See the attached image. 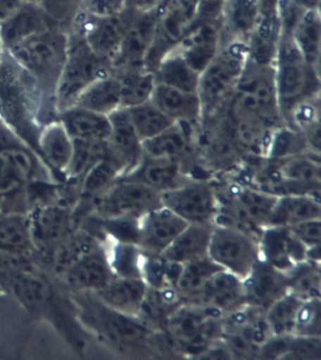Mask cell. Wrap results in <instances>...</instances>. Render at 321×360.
<instances>
[{"mask_svg":"<svg viewBox=\"0 0 321 360\" xmlns=\"http://www.w3.org/2000/svg\"><path fill=\"white\" fill-rule=\"evenodd\" d=\"M42 100L37 84L8 52L0 55V122L39 156ZM41 159V158H40Z\"/></svg>","mask_w":321,"mask_h":360,"instance_id":"cell-1","label":"cell"},{"mask_svg":"<svg viewBox=\"0 0 321 360\" xmlns=\"http://www.w3.org/2000/svg\"><path fill=\"white\" fill-rule=\"evenodd\" d=\"M68 33L53 27L18 44L9 52L35 80L42 100L41 122L58 120L57 93L65 63Z\"/></svg>","mask_w":321,"mask_h":360,"instance_id":"cell-2","label":"cell"},{"mask_svg":"<svg viewBox=\"0 0 321 360\" xmlns=\"http://www.w3.org/2000/svg\"><path fill=\"white\" fill-rule=\"evenodd\" d=\"M223 317L199 304H181L166 318L161 331L175 353L198 359L222 340Z\"/></svg>","mask_w":321,"mask_h":360,"instance_id":"cell-3","label":"cell"},{"mask_svg":"<svg viewBox=\"0 0 321 360\" xmlns=\"http://www.w3.org/2000/svg\"><path fill=\"white\" fill-rule=\"evenodd\" d=\"M220 203L216 223H226L259 237L269 226L277 197L232 179H212Z\"/></svg>","mask_w":321,"mask_h":360,"instance_id":"cell-4","label":"cell"},{"mask_svg":"<svg viewBox=\"0 0 321 360\" xmlns=\"http://www.w3.org/2000/svg\"><path fill=\"white\" fill-rule=\"evenodd\" d=\"M200 166L211 179L236 172L246 158L225 108L203 116L196 129Z\"/></svg>","mask_w":321,"mask_h":360,"instance_id":"cell-5","label":"cell"},{"mask_svg":"<svg viewBox=\"0 0 321 360\" xmlns=\"http://www.w3.org/2000/svg\"><path fill=\"white\" fill-rule=\"evenodd\" d=\"M83 316L103 339L120 350L147 354L158 350L161 345V331L139 318L108 308L94 295L85 302Z\"/></svg>","mask_w":321,"mask_h":360,"instance_id":"cell-6","label":"cell"},{"mask_svg":"<svg viewBox=\"0 0 321 360\" xmlns=\"http://www.w3.org/2000/svg\"><path fill=\"white\" fill-rule=\"evenodd\" d=\"M282 119L304 100L320 96V71L307 63L289 36L281 35L275 60Z\"/></svg>","mask_w":321,"mask_h":360,"instance_id":"cell-7","label":"cell"},{"mask_svg":"<svg viewBox=\"0 0 321 360\" xmlns=\"http://www.w3.org/2000/svg\"><path fill=\"white\" fill-rule=\"evenodd\" d=\"M67 33L66 60L57 93L58 112L74 105L77 97L92 83L113 72L111 61L94 52L80 33L74 30Z\"/></svg>","mask_w":321,"mask_h":360,"instance_id":"cell-8","label":"cell"},{"mask_svg":"<svg viewBox=\"0 0 321 360\" xmlns=\"http://www.w3.org/2000/svg\"><path fill=\"white\" fill-rule=\"evenodd\" d=\"M246 60L245 44H220L213 60L200 74L198 96L202 103L203 116L225 107L236 91Z\"/></svg>","mask_w":321,"mask_h":360,"instance_id":"cell-9","label":"cell"},{"mask_svg":"<svg viewBox=\"0 0 321 360\" xmlns=\"http://www.w3.org/2000/svg\"><path fill=\"white\" fill-rule=\"evenodd\" d=\"M208 256L226 271L246 277L261 259L258 237L226 223H215Z\"/></svg>","mask_w":321,"mask_h":360,"instance_id":"cell-10","label":"cell"},{"mask_svg":"<svg viewBox=\"0 0 321 360\" xmlns=\"http://www.w3.org/2000/svg\"><path fill=\"white\" fill-rule=\"evenodd\" d=\"M233 96L255 110L275 129L284 124L273 64L256 63L247 57Z\"/></svg>","mask_w":321,"mask_h":360,"instance_id":"cell-11","label":"cell"},{"mask_svg":"<svg viewBox=\"0 0 321 360\" xmlns=\"http://www.w3.org/2000/svg\"><path fill=\"white\" fill-rule=\"evenodd\" d=\"M100 219H141L163 205L161 195L153 189L132 182L118 181L102 196L94 200Z\"/></svg>","mask_w":321,"mask_h":360,"instance_id":"cell-12","label":"cell"},{"mask_svg":"<svg viewBox=\"0 0 321 360\" xmlns=\"http://www.w3.org/2000/svg\"><path fill=\"white\" fill-rule=\"evenodd\" d=\"M160 195L163 206L188 224H215L219 217V199L212 180L194 179Z\"/></svg>","mask_w":321,"mask_h":360,"instance_id":"cell-13","label":"cell"},{"mask_svg":"<svg viewBox=\"0 0 321 360\" xmlns=\"http://www.w3.org/2000/svg\"><path fill=\"white\" fill-rule=\"evenodd\" d=\"M272 336L264 312L244 306L223 317L222 342L232 359H256L261 346Z\"/></svg>","mask_w":321,"mask_h":360,"instance_id":"cell-14","label":"cell"},{"mask_svg":"<svg viewBox=\"0 0 321 360\" xmlns=\"http://www.w3.org/2000/svg\"><path fill=\"white\" fill-rule=\"evenodd\" d=\"M197 127L174 124L155 138L142 142L145 155L172 159L182 165L194 179L212 180L200 166L196 145Z\"/></svg>","mask_w":321,"mask_h":360,"instance_id":"cell-15","label":"cell"},{"mask_svg":"<svg viewBox=\"0 0 321 360\" xmlns=\"http://www.w3.org/2000/svg\"><path fill=\"white\" fill-rule=\"evenodd\" d=\"M132 15L133 11L127 9L106 18L80 12L70 30L80 33L94 52L111 63L121 46Z\"/></svg>","mask_w":321,"mask_h":360,"instance_id":"cell-16","label":"cell"},{"mask_svg":"<svg viewBox=\"0 0 321 360\" xmlns=\"http://www.w3.org/2000/svg\"><path fill=\"white\" fill-rule=\"evenodd\" d=\"M158 18V10L147 13L133 11L121 46L111 61L113 71L145 68V60L155 36Z\"/></svg>","mask_w":321,"mask_h":360,"instance_id":"cell-17","label":"cell"},{"mask_svg":"<svg viewBox=\"0 0 321 360\" xmlns=\"http://www.w3.org/2000/svg\"><path fill=\"white\" fill-rule=\"evenodd\" d=\"M110 118L111 130L107 141V160L117 167L122 176L135 169L144 158L142 141L130 121L127 108L114 111Z\"/></svg>","mask_w":321,"mask_h":360,"instance_id":"cell-18","label":"cell"},{"mask_svg":"<svg viewBox=\"0 0 321 360\" xmlns=\"http://www.w3.org/2000/svg\"><path fill=\"white\" fill-rule=\"evenodd\" d=\"M188 225L174 212L161 206L139 219L137 245L148 255H161Z\"/></svg>","mask_w":321,"mask_h":360,"instance_id":"cell-19","label":"cell"},{"mask_svg":"<svg viewBox=\"0 0 321 360\" xmlns=\"http://www.w3.org/2000/svg\"><path fill=\"white\" fill-rule=\"evenodd\" d=\"M120 179L141 184L163 194L185 185L194 178L177 161L144 155L135 169Z\"/></svg>","mask_w":321,"mask_h":360,"instance_id":"cell-20","label":"cell"},{"mask_svg":"<svg viewBox=\"0 0 321 360\" xmlns=\"http://www.w3.org/2000/svg\"><path fill=\"white\" fill-rule=\"evenodd\" d=\"M261 259L286 273L307 259V248L289 228L268 226L258 237Z\"/></svg>","mask_w":321,"mask_h":360,"instance_id":"cell-21","label":"cell"},{"mask_svg":"<svg viewBox=\"0 0 321 360\" xmlns=\"http://www.w3.org/2000/svg\"><path fill=\"white\" fill-rule=\"evenodd\" d=\"M242 283L246 305L263 312L289 292L286 274L263 259L253 266Z\"/></svg>","mask_w":321,"mask_h":360,"instance_id":"cell-22","label":"cell"},{"mask_svg":"<svg viewBox=\"0 0 321 360\" xmlns=\"http://www.w3.org/2000/svg\"><path fill=\"white\" fill-rule=\"evenodd\" d=\"M58 27L44 13L40 4H22L15 12L0 22V44L4 52L50 27Z\"/></svg>","mask_w":321,"mask_h":360,"instance_id":"cell-23","label":"cell"},{"mask_svg":"<svg viewBox=\"0 0 321 360\" xmlns=\"http://www.w3.org/2000/svg\"><path fill=\"white\" fill-rule=\"evenodd\" d=\"M260 13V0H225L220 16V44L247 46Z\"/></svg>","mask_w":321,"mask_h":360,"instance_id":"cell-24","label":"cell"},{"mask_svg":"<svg viewBox=\"0 0 321 360\" xmlns=\"http://www.w3.org/2000/svg\"><path fill=\"white\" fill-rule=\"evenodd\" d=\"M220 46V19L198 22L175 47L187 63L202 72L219 51Z\"/></svg>","mask_w":321,"mask_h":360,"instance_id":"cell-25","label":"cell"},{"mask_svg":"<svg viewBox=\"0 0 321 360\" xmlns=\"http://www.w3.org/2000/svg\"><path fill=\"white\" fill-rule=\"evenodd\" d=\"M197 304L223 316L244 308L246 302L242 278L226 270H220L206 281Z\"/></svg>","mask_w":321,"mask_h":360,"instance_id":"cell-26","label":"cell"},{"mask_svg":"<svg viewBox=\"0 0 321 360\" xmlns=\"http://www.w3.org/2000/svg\"><path fill=\"white\" fill-rule=\"evenodd\" d=\"M148 289L149 287L141 278L114 277L104 287L91 292L108 308L139 318Z\"/></svg>","mask_w":321,"mask_h":360,"instance_id":"cell-27","label":"cell"},{"mask_svg":"<svg viewBox=\"0 0 321 360\" xmlns=\"http://www.w3.org/2000/svg\"><path fill=\"white\" fill-rule=\"evenodd\" d=\"M151 101L174 124L196 127L202 121L203 107L198 93L156 84Z\"/></svg>","mask_w":321,"mask_h":360,"instance_id":"cell-28","label":"cell"},{"mask_svg":"<svg viewBox=\"0 0 321 360\" xmlns=\"http://www.w3.org/2000/svg\"><path fill=\"white\" fill-rule=\"evenodd\" d=\"M38 146L41 160L49 172L54 177L61 175V178L65 179L74 144L60 120L44 125L39 135Z\"/></svg>","mask_w":321,"mask_h":360,"instance_id":"cell-29","label":"cell"},{"mask_svg":"<svg viewBox=\"0 0 321 360\" xmlns=\"http://www.w3.org/2000/svg\"><path fill=\"white\" fill-rule=\"evenodd\" d=\"M67 280L78 288L94 292L110 283L115 275L105 248L96 247L66 267Z\"/></svg>","mask_w":321,"mask_h":360,"instance_id":"cell-30","label":"cell"},{"mask_svg":"<svg viewBox=\"0 0 321 360\" xmlns=\"http://www.w3.org/2000/svg\"><path fill=\"white\" fill-rule=\"evenodd\" d=\"M58 120L72 139L102 142L110 138L111 125L107 115L72 105L58 114Z\"/></svg>","mask_w":321,"mask_h":360,"instance_id":"cell-31","label":"cell"},{"mask_svg":"<svg viewBox=\"0 0 321 360\" xmlns=\"http://www.w3.org/2000/svg\"><path fill=\"white\" fill-rule=\"evenodd\" d=\"M317 219H321L320 198L309 195H284L276 200L270 214L269 226L289 228Z\"/></svg>","mask_w":321,"mask_h":360,"instance_id":"cell-32","label":"cell"},{"mask_svg":"<svg viewBox=\"0 0 321 360\" xmlns=\"http://www.w3.org/2000/svg\"><path fill=\"white\" fill-rule=\"evenodd\" d=\"M214 224H189L161 256L182 265L208 256Z\"/></svg>","mask_w":321,"mask_h":360,"instance_id":"cell-33","label":"cell"},{"mask_svg":"<svg viewBox=\"0 0 321 360\" xmlns=\"http://www.w3.org/2000/svg\"><path fill=\"white\" fill-rule=\"evenodd\" d=\"M222 269L208 256L181 265L172 287L181 303L197 304L206 281Z\"/></svg>","mask_w":321,"mask_h":360,"instance_id":"cell-34","label":"cell"},{"mask_svg":"<svg viewBox=\"0 0 321 360\" xmlns=\"http://www.w3.org/2000/svg\"><path fill=\"white\" fill-rule=\"evenodd\" d=\"M75 105L107 116L120 110L122 97L118 77L111 72L94 81L80 94Z\"/></svg>","mask_w":321,"mask_h":360,"instance_id":"cell-35","label":"cell"},{"mask_svg":"<svg viewBox=\"0 0 321 360\" xmlns=\"http://www.w3.org/2000/svg\"><path fill=\"white\" fill-rule=\"evenodd\" d=\"M153 74L156 84L198 93L200 72L195 71L175 49L161 58Z\"/></svg>","mask_w":321,"mask_h":360,"instance_id":"cell-36","label":"cell"},{"mask_svg":"<svg viewBox=\"0 0 321 360\" xmlns=\"http://www.w3.org/2000/svg\"><path fill=\"white\" fill-rule=\"evenodd\" d=\"M121 86L122 108H130L150 101L156 86L153 74L145 68L113 71Z\"/></svg>","mask_w":321,"mask_h":360,"instance_id":"cell-37","label":"cell"},{"mask_svg":"<svg viewBox=\"0 0 321 360\" xmlns=\"http://www.w3.org/2000/svg\"><path fill=\"white\" fill-rule=\"evenodd\" d=\"M291 38L307 63L320 71V11H308L304 13Z\"/></svg>","mask_w":321,"mask_h":360,"instance_id":"cell-38","label":"cell"},{"mask_svg":"<svg viewBox=\"0 0 321 360\" xmlns=\"http://www.w3.org/2000/svg\"><path fill=\"white\" fill-rule=\"evenodd\" d=\"M287 291L301 300L321 298V264L306 259L284 273Z\"/></svg>","mask_w":321,"mask_h":360,"instance_id":"cell-39","label":"cell"},{"mask_svg":"<svg viewBox=\"0 0 321 360\" xmlns=\"http://www.w3.org/2000/svg\"><path fill=\"white\" fill-rule=\"evenodd\" d=\"M110 239L105 251L115 277L141 278L144 253L141 248L131 243Z\"/></svg>","mask_w":321,"mask_h":360,"instance_id":"cell-40","label":"cell"},{"mask_svg":"<svg viewBox=\"0 0 321 360\" xmlns=\"http://www.w3.org/2000/svg\"><path fill=\"white\" fill-rule=\"evenodd\" d=\"M303 300L287 292L264 311V319L272 336L293 335L298 309Z\"/></svg>","mask_w":321,"mask_h":360,"instance_id":"cell-41","label":"cell"},{"mask_svg":"<svg viewBox=\"0 0 321 360\" xmlns=\"http://www.w3.org/2000/svg\"><path fill=\"white\" fill-rule=\"evenodd\" d=\"M127 110L130 121L142 142L155 138L174 124L151 100Z\"/></svg>","mask_w":321,"mask_h":360,"instance_id":"cell-42","label":"cell"},{"mask_svg":"<svg viewBox=\"0 0 321 360\" xmlns=\"http://www.w3.org/2000/svg\"><path fill=\"white\" fill-rule=\"evenodd\" d=\"M303 153L315 155L310 150L306 139L298 130L283 124L273 130L265 158L282 159Z\"/></svg>","mask_w":321,"mask_h":360,"instance_id":"cell-43","label":"cell"},{"mask_svg":"<svg viewBox=\"0 0 321 360\" xmlns=\"http://www.w3.org/2000/svg\"><path fill=\"white\" fill-rule=\"evenodd\" d=\"M121 178V172L107 159H103L94 165L80 179L82 193L96 200Z\"/></svg>","mask_w":321,"mask_h":360,"instance_id":"cell-44","label":"cell"},{"mask_svg":"<svg viewBox=\"0 0 321 360\" xmlns=\"http://www.w3.org/2000/svg\"><path fill=\"white\" fill-rule=\"evenodd\" d=\"M30 241H32L30 224L23 217L11 216L0 219V250H24Z\"/></svg>","mask_w":321,"mask_h":360,"instance_id":"cell-45","label":"cell"},{"mask_svg":"<svg viewBox=\"0 0 321 360\" xmlns=\"http://www.w3.org/2000/svg\"><path fill=\"white\" fill-rule=\"evenodd\" d=\"M66 226V213L63 209L46 208V210L41 211L33 222L30 223L32 239L53 242L63 236Z\"/></svg>","mask_w":321,"mask_h":360,"instance_id":"cell-46","label":"cell"},{"mask_svg":"<svg viewBox=\"0 0 321 360\" xmlns=\"http://www.w3.org/2000/svg\"><path fill=\"white\" fill-rule=\"evenodd\" d=\"M293 335L321 337V298L303 301L298 309Z\"/></svg>","mask_w":321,"mask_h":360,"instance_id":"cell-47","label":"cell"},{"mask_svg":"<svg viewBox=\"0 0 321 360\" xmlns=\"http://www.w3.org/2000/svg\"><path fill=\"white\" fill-rule=\"evenodd\" d=\"M83 0H42L41 7L61 29L68 32L80 12Z\"/></svg>","mask_w":321,"mask_h":360,"instance_id":"cell-48","label":"cell"},{"mask_svg":"<svg viewBox=\"0 0 321 360\" xmlns=\"http://www.w3.org/2000/svg\"><path fill=\"white\" fill-rule=\"evenodd\" d=\"M283 359H321V337L290 335Z\"/></svg>","mask_w":321,"mask_h":360,"instance_id":"cell-49","label":"cell"},{"mask_svg":"<svg viewBox=\"0 0 321 360\" xmlns=\"http://www.w3.org/2000/svg\"><path fill=\"white\" fill-rule=\"evenodd\" d=\"M289 229L296 238L307 248V255L308 253L320 251L321 219L301 222L300 224L289 227Z\"/></svg>","mask_w":321,"mask_h":360,"instance_id":"cell-50","label":"cell"},{"mask_svg":"<svg viewBox=\"0 0 321 360\" xmlns=\"http://www.w3.org/2000/svg\"><path fill=\"white\" fill-rule=\"evenodd\" d=\"M306 12L289 0H278V20L281 35L292 37L293 32Z\"/></svg>","mask_w":321,"mask_h":360,"instance_id":"cell-51","label":"cell"},{"mask_svg":"<svg viewBox=\"0 0 321 360\" xmlns=\"http://www.w3.org/2000/svg\"><path fill=\"white\" fill-rule=\"evenodd\" d=\"M125 9V0H83L80 12L96 18H106L118 15Z\"/></svg>","mask_w":321,"mask_h":360,"instance_id":"cell-52","label":"cell"},{"mask_svg":"<svg viewBox=\"0 0 321 360\" xmlns=\"http://www.w3.org/2000/svg\"><path fill=\"white\" fill-rule=\"evenodd\" d=\"M225 0H196L198 22L219 20Z\"/></svg>","mask_w":321,"mask_h":360,"instance_id":"cell-53","label":"cell"},{"mask_svg":"<svg viewBox=\"0 0 321 360\" xmlns=\"http://www.w3.org/2000/svg\"><path fill=\"white\" fill-rule=\"evenodd\" d=\"M163 0H125V9L135 12L147 13L158 10Z\"/></svg>","mask_w":321,"mask_h":360,"instance_id":"cell-54","label":"cell"},{"mask_svg":"<svg viewBox=\"0 0 321 360\" xmlns=\"http://www.w3.org/2000/svg\"><path fill=\"white\" fill-rule=\"evenodd\" d=\"M21 4L20 0H0V22L15 12Z\"/></svg>","mask_w":321,"mask_h":360,"instance_id":"cell-55","label":"cell"},{"mask_svg":"<svg viewBox=\"0 0 321 360\" xmlns=\"http://www.w3.org/2000/svg\"><path fill=\"white\" fill-rule=\"evenodd\" d=\"M301 9L307 11H317L320 8V0H289Z\"/></svg>","mask_w":321,"mask_h":360,"instance_id":"cell-56","label":"cell"},{"mask_svg":"<svg viewBox=\"0 0 321 360\" xmlns=\"http://www.w3.org/2000/svg\"><path fill=\"white\" fill-rule=\"evenodd\" d=\"M23 4H41L42 0H20Z\"/></svg>","mask_w":321,"mask_h":360,"instance_id":"cell-57","label":"cell"},{"mask_svg":"<svg viewBox=\"0 0 321 360\" xmlns=\"http://www.w3.org/2000/svg\"><path fill=\"white\" fill-rule=\"evenodd\" d=\"M2 53H4V50H2L1 44H0V55H1Z\"/></svg>","mask_w":321,"mask_h":360,"instance_id":"cell-58","label":"cell"}]
</instances>
